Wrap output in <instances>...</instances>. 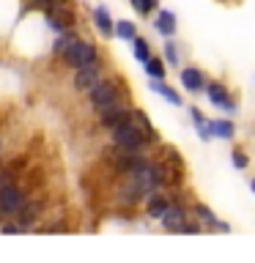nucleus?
<instances>
[{
  "mask_svg": "<svg viewBox=\"0 0 255 263\" xmlns=\"http://www.w3.org/2000/svg\"><path fill=\"white\" fill-rule=\"evenodd\" d=\"M63 61L69 66H77V69H82V66H96V49L88 41H69L63 49Z\"/></svg>",
  "mask_w": 255,
  "mask_h": 263,
  "instance_id": "f257e3e1",
  "label": "nucleus"
},
{
  "mask_svg": "<svg viewBox=\"0 0 255 263\" xmlns=\"http://www.w3.org/2000/svg\"><path fill=\"white\" fill-rule=\"evenodd\" d=\"M113 143L118 148H126V151H137L140 143H143V135H140L137 123H121L118 129H113Z\"/></svg>",
  "mask_w": 255,
  "mask_h": 263,
  "instance_id": "f03ea898",
  "label": "nucleus"
},
{
  "mask_svg": "<svg viewBox=\"0 0 255 263\" xmlns=\"http://www.w3.org/2000/svg\"><path fill=\"white\" fill-rule=\"evenodd\" d=\"M22 203H25V197H22V192L16 186H3L0 189V214L3 217H8V214H16L22 209Z\"/></svg>",
  "mask_w": 255,
  "mask_h": 263,
  "instance_id": "7ed1b4c3",
  "label": "nucleus"
},
{
  "mask_svg": "<svg viewBox=\"0 0 255 263\" xmlns=\"http://www.w3.org/2000/svg\"><path fill=\"white\" fill-rule=\"evenodd\" d=\"M118 99V90H115L113 82H99V85L90 90V104L94 107H110Z\"/></svg>",
  "mask_w": 255,
  "mask_h": 263,
  "instance_id": "20e7f679",
  "label": "nucleus"
},
{
  "mask_svg": "<svg viewBox=\"0 0 255 263\" xmlns=\"http://www.w3.org/2000/svg\"><path fill=\"white\" fill-rule=\"evenodd\" d=\"M99 66H82V69H77V74H74V88L77 90H94L99 85Z\"/></svg>",
  "mask_w": 255,
  "mask_h": 263,
  "instance_id": "39448f33",
  "label": "nucleus"
},
{
  "mask_svg": "<svg viewBox=\"0 0 255 263\" xmlns=\"http://www.w3.org/2000/svg\"><path fill=\"white\" fill-rule=\"evenodd\" d=\"M47 22H49V28H52V30H63V28H69V25L77 22V16H74V11H69V8L55 6V8H49V11H47Z\"/></svg>",
  "mask_w": 255,
  "mask_h": 263,
  "instance_id": "423d86ee",
  "label": "nucleus"
},
{
  "mask_svg": "<svg viewBox=\"0 0 255 263\" xmlns=\"http://www.w3.org/2000/svg\"><path fill=\"white\" fill-rule=\"evenodd\" d=\"M129 121V110H123V107H102V123L104 126H110V129H118L121 123H126Z\"/></svg>",
  "mask_w": 255,
  "mask_h": 263,
  "instance_id": "0eeeda50",
  "label": "nucleus"
},
{
  "mask_svg": "<svg viewBox=\"0 0 255 263\" xmlns=\"http://www.w3.org/2000/svg\"><path fill=\"white\" fill-rule=\"evenodd\" d=\"M181 82H184V88L189 90V93H201V90L206 88V80L203 74L192 69V66H187V69H181Z\"/></svg>",
  "mask_w": 255,
  "mask_h": 263,
  "instance_id": "6e6552de",
  "label": "nucleus"
},
{
  "mask_svg": "<svg viewBox=\"0 0 255 263\" xmlns=\"http://www.w3.org/2000/svg\"><path fill=\"white\" fill-rule=\"evenodd\" d=\"M206 93H209V99H211L214 104H220V107H225L228 112H233V102L228 99V88H225V85L211 82V85H206Z\"/></svg>",
  "mask_w": 255,
  "mask_h": 263,
  "instance_id": "1a4fd4ad",
  "label": "nucleus"
},
{
  "mask_svg": "<svg viewBox=\"0 0 255 263\" xmlns=\"http://www.w3.org/2000/svg\"><path fill=\"white\" fill-rule=\"evenodd\" d=\"M187 214H184V209H168V214H165L162 217V225L168 228V230H173V233H181V230H184V225H187Z\"/></svg>",
  "mask_w": 255,
  "mask_h": 263,
  "instance_id": "9d476101",
  "label": "nucleus"
},
{
  "mask_svg": "<svg viewBox=\"0 0 255 263\" xmlns=\"http://www.w3.org/2000/svg\"><path fill=\"white\" fill-rule=\"evenodd\" d=\"M168 209H170V203H168V197H162V195H151L145 203V211L151 214L154 219H162L165 214H168Z\"/></svg>",
  "mask_w": 255,
  "mask_h": 263,
  "instance_id": "9b49d317",
  "label": "nucleus"
},
{
  "mask_svg": "<svg viewBox=\"0 0 255 263\" xmlns=\"http://www.w3.org/2000/svg\"><path fill=\"white\" fill-rule=\"evenodd\" d=\"M94 20H96V28L104 33V36H113L115 33V25H113V20H110V11H107L104 6H99L96 11H94Z\"/></svg>",
  "mask_w": 255,
  "mask_h": 263,
  "instance_id": "f8f14e48",
  "label": "nucleus"
},
{
  "mask_svg": "<svg viewBox=\"0 0 255 263\" xmlns=\"http://www.w3.org/2000/svg\"><path fill=\"white\" fill-rule=\"evenodd\" d=\"M156 30H159L162 36H173V33H176V14L159 11V16H156Z\"/></svg>",
  "mask_w": 255,
  "mask_h": 263,
  "instance_id": "ddd939ff",
  "label": "nucleus"
},
{
  "mask_svg": "<svg viewBox=\"0 0 255 263\" xmlns=\"http://www.w3.org/2000/svg\"><path fill=\"white\" fill-rule=\"evenodd\" d=\"M135 123H137V129H140V135H143V140H148V143H156V132H154V126H151V121H148L140 110L135 112Z\"/></svg>",
  "mask_w": 255,
  "mask_h": 263,
  "instance_id": "4468645a",
  "label": "nucleus"
},
{
  "mask_svg": "<svg viewBox=\"0 0 255 263\" xmlns=\"http://www.w3.org/2000/svg\"><path fill=\"white\" fill-rule=\"evenodd\" d=\"M151 88H154L159 96H165V99H168L170 104H176V107L181 104V96H178V93H176V90H173L170 85H165V80H159V82H151Z\"/></svg>",
  "mask_w": 255,
  "mask_h": 263,
  "instance_id": "2eb2a0df",
  "label": "nucleus"
},
{
  "mask_svg": "<svg viewBox=\"0 0 255 263\" xmlns=\"http://www.w3.org/2000/svg\"><path fill=\"white\" fill-rule=\"evenodd\" d=\"M16 214H20V225H22V230H25V228H28L33 219H36L39 205H36V203H22V209L16 211Z\"/></svg>",
  "mask_w": 255,
  "mask_h": 263,
  "instance_id": "dca6fc26",
  "label": "nucleus"
},
{
  "mask_svg": "<svg viewBox=\"0 0 255 263\" xmlns=\"http://www.w3.org/2000/svg\"><path fill=\"white\" fill-rule=\"evenodd\" d=\"M211 135L214 137H222V140H228V137H233V123L230 121H211Z\"/></svg>",
  "mask_w": 255,
  "mask_h": 263,
  "instance_id": "f3484780",
  "label": "nucleus"
},
{
  "mask_svg": "<svg viewBox=\"0 0 255 263\" xmlns=\"http://www.w3.org/2000/svg\"><path fill=\"white\" fill-rule=\"evenodd\" d=\"M145 71L151 74L154 80H165V63H162V58H148V61H145Z\"/></svg>",
  "mask_w": 255,
  "mask_h": 263,
  "instance_id": "a211bd4d",
  "label": "nucleus"
},
{
  "mask_svg": "<svg viewBox=\"0 0 255 263\" xmlns=\"http://www.w3.org/2000/svg\"><path fill=\"white\" fill-rule=\"evenodd\" d=\"M115 36L118 39H126V41H135V25L126 22V20H118V25H115Z\"/></svg>",
  "mask_w": 255,
  "mask_h": 263,
  "instance_id": "6ab92c4d",
  "label": "nucleus"
},
{
  "mask_svg": "<svg viewBox=\"0 0 255 263\" xmlns=\"http://www.w3.org/2000/svg\"><path fill=\"white\" fill-rule=\"evenodd\" d=\"M195 214L206 222V225H211V228L217 225V217H214V211H211V209H206L203 203H197V205H195Z\"/></svg>",
  "mask_w": 255,
  "mask_h": 263,
  "instance_id": "aec40b11",
  "label": "nucleus"
},
{
  "mask_svg": "<svg viewBox=\"0 0 255 263\" xmlns=\"http://www.w3.org/2000/svg\"><path fill=\"white\" fill-rule=\"evenodd\" d=\"M135 58L137 61H148V58H151V52H148V41L145 39H135Z\"/></svg>",
  "mask_w": 255,
  "mask_h": 263,
  "instance_id": "412c9836",
  "label": "nucleus"
},
{
  "mask_svg": "<svg viewBox=\"0 0 255 263\" xmlns=\"http://www.w3.org/2000/svg\"><path fill=\"white\" fill-rule=\"evenodd\" d=\"M233 164H236L239 170H244L247 164H250V159H247V154H244V151H233Z\"/></svg>",
  "mask_w": 255,
  "mask_h": 263,
  "instance_id": "4be33fe9",
  "label": "nucleus"
},
{
  "mask_svg": "<svg viewBox=\"0 0 255 263\" xmlns=\"http://www.w3.org/2000/svg\"><path fill=\"white\" fill-rule=\"evenodd\" d=\"M165 55H168L170 63H178V52H176V44H173V41H168V44H165Z\"/></svg>",
  "mask_w": 255,
  "mask_h": 263,
  "instance_id": "5701e85b",
  "label": "nucleus"
},
{
  "mask_svg": "<svg viewBox=\"0 0 255 263\" xmlns=\"http://www.w3.org/2000/svg\"><path fill=\"white\" fill-rule=\"evenodd\" d=\"M132 6H135V11H140V14L151 11V8H148V0H132Z\"/></svg>",
  "mask_w": 255,
  "mask_h": 263,
  "instance_id": "b1692460",
  "label": "nucleus"
},
{
  "mask_svg": "<svg viewBox=\"0 0 255 263\" xmlns=\"http://www.w3.org/2000/svg\"><path fill=\"white\" fill-rule=\"evenodd\" d=\"M214 230H220V233H228V230H230V228L225 225V222H217V225H214Z\"/></svg>",
  "mask_w": 255,
  "mask_h": 263,
  "instance_id": "393cba45",
  "label": "nucleus"
},
{
  "mask_svg": "<svg viewBox=\"0 0 255 263\" xmlns=\"http://www.w3.org/2000/svg\"><path fill=\"white\" fill-rule=\"evenodd\" d=\"M156 6V0H148V8H154Z\"/></svg>",
  "mask_w": 255,
  "mask_h": 263,
  "instance_id": "a878e982",
  "label": "nucleus"
},
{
  "mask_svg": "<svg viewBox=\"0 0 255 263\" xmlns=\"http://www.w3.org/2000/svg\"><path fill=\"white\" fill-rule=\"evenodd\" d=\"M250 186H252V192H255V178H252V181H250Z\"/></svg>",
  "mask_w": 255,
  "mask_h": 263,
  "instance_id": "bb28decb",
  "label": "nucleus"
},
{
  "mask_svg": "<svg viewBox=\"0 0 255 263\" xmlns=\"http://www.w3.org/2000/svg\"><path fill=\"white\" fill-rule=\"evenodd\" d=\"M36 3H49V0H36Z\"/></svg>",
  "mask_w": 255,
  "mask_h": 263,
  "instance_id": "cd10ccee",
  "label": "nucleus"
}]
</instances>
